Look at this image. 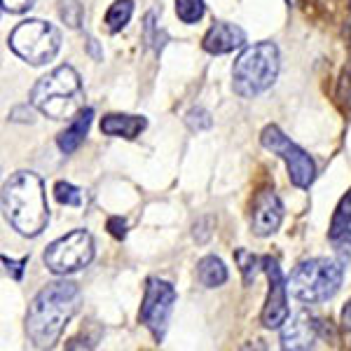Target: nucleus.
<instances>
[{
	"label": "nucleus",
	"instance_id": "nucleus-1",
	"mask_svg": "<svg viewBox=\"0 0 351 351\" xmlns=\"http://www.w3.org/2000/svg\"><path fill=\"white\" fill-rule=\"evenodd\" d=\"M82 293L73 281L47 284L31 300L26 311V332L36 347H52L61 337L68 321L77 314Z\"/></svg>",
	"mask_w": 351,
	"mask_h": 351
},
{
	"label": "nucleus",
	"instance_id": "nucleus-2",
	"mask_svg": "<svg viewBox=\"0 0 351 351\" xmlns=\"http://www.w3.org/2000/svg\"><path fill=\"white\" fill-rule=\"evenodd\" d=\"M3 213L24 237H38L47 228L49 206L43 180L33 171H16L3 185Z\"/></svg>",
	"mask_w": 351,
	"mask_h": 351
},
{
	"label": "nucleus",
	"instance_id": "nucleus-3",
	"mask_svg": "<svg viewBox=\"0 0 351 351\" xmlns=\"http://www.w3.org/2000/svg\"><path fill=\"white\" fill-rule=\"evenodd\" d=\"M82 77L73 66H59L31 89V104L52 120H68L82 110Z\"/></svg>",
	"mask_w": 351,
	"mask_h": 351
},
{
	"label": "nucleus",
	"instance_id": "nucleus-4",
	"mask_svg": "<svg viewBox=\"0 0 351 351\" xmlns=\"http://www.w3.org/2000/svg\"><path fill=\"white\" fill-rule=\"evenodd\" d=\"M279 75V49L274 43H258L246 47L232 68V87L243 99H256L267 92Z\"/></svg>",
	"mask_w": 351,
	"mask_h": 351
},
{
	"label": "nucleus",
	"instance_id": "nucleus-5",
	"mask_svg": "<svg viewBox=\"0 0 351 351\" xmlns=\"http://www.w3.org/2000/svg\"><path fill=\"white\" fill-rule=\"evenodd\" d=\"M342 263L332 258H311L300 263L288 279V291L300 302H326L342 286Z\"/></svg>",
	"mask_w": 351,
	"mask_h": 351
},
{
	"label": "nucleus",
	"instance_id": "nucleus-6",
	"mask_svg": "<svg viewBox=\"0 0 351 351\" xmlns=\"http://www.w3.org/2000/svg\"><path fill=\"white\" fill-rule=\"evenodd\" d=\"M8 45L19 59L28 61L31 66H43L59 54L61 33L47 21L26 19L10 33Z\"/></svg>",
	"mask_w": 351,
	"mask_h": 351
},
{
	"label": "nucleus",
	"instance_id": "nucleus-7",
	"mask_svg": "<svg viewBox=\"0 0 351 351\" xmlns=\"http://www.w3.org/2000/svg\"><path fill=\"white\" fill-rule=\"evenodd\" d=\"M94 260V239L87 230H73L66 237L52 241L43 256L45 267L54 274H73L87 267Z\"/></svg>",
	"mask_w": 351,
	"mask_h": 351
},
{
	"label": "nucleus",
	"instance_id": "nucleus-8",
	"mask_svg": "<svg viewBox=\"0 0 351 351\" xmlns=\"http://www.w3.org/2000/svg\"><path fill=\"white\" fill-rule=\"evenodd\" d=\"M260 143L286 162L291 183L295 185V188L307 190L309 185L314 183V178H316L314 160H311V157L300 148V145L293 143V141L288 138V136L281 132L276 124H269V127L263 129V134H260Z\"/></svg>",
	"mask_w": 351,
	"mask_h": 351
},
{
	"label": "nucleus",
	"instance_id": "nucleus-9",
	"mask_svg": "<svg viewBox=\"0 0 351 351\" xmlns=\"http://www.w3.org/2000/svg\"><path fill=\"white\" fill-rule=\"evenodd\" d=\"M173 304H176V288L164 279H155V276L148 279L138 316H141V324L155 335L157 342H160L164 337V332H167Z\"/></svg>",
	"mask_w": 351,
	"mask_h": 351
},
{
	"label": "nucleus",
	"instance_id": "nucleus-10",
	"mask_svg": "<svg viewBox=\"0 0 351 351\" xmlns=\"http://www.w3.org/2000/svg\"><path fill=\"white\" fill-rule=\"evenodd\" d=\"M260 263H263V271L267 274L269 281V293L267 300H265L260 321H263L265 328L276 330V328H281L288 321V281L279 267V263L271 256H265Z\"/></svg>",
	"mask_w": 351,
	"mask_h": 351
},
{
	"label": "nucleus",
	"instance_id": "nucleus-11",
	"mask_svg": "<svg viewBox=\"0 0 351 351\" xmlns=\"http://www.w3.org/2000/svg\"><path fill=\"white\" fill-rule=\"evenodd\" d=\"M284 220V204L276 197V192L263 190L258 192L251 211V228L258 237H269L279 230Z\"/></svg>",
	"mask_w": 351,
	"mask_h": 351
},
{
	"label": "nucleus",
	"instance_id": "nucleus-12",
	"mask_svg": "<svg viewBox=\"0 0 351 351\" xmlns=\"http://www.w3.org/2000/svg\"><path fill=\"white\" fill-rule=\"evenodd\" d=\"M319 332H321V321L302 309L291 321H286V328L281 330V347L311 349L316 339H319Z\"/></svg>",
	"mask_w": 351,
	"mask_h": 351
},
{
	"label": "nucleus",
	"instance_id": "nucleus-13",
	"mask_svg": "<svg viewBox=\"0 0 351 351\" xmlns=\"http://www.w3.org/2000/svg\"><path fill=\"white\" fill-rule=\"evenodd\" d=\"M243 45H246L243 28H239L237 24H228V21H216L202 40V47L208 54H228L243 47Z\"/></svg>",
	"mask_w": 351,
	"mask_h": 351
},
{
	"label": "nucleus",
	"instance_id": "nucleus-14",
	"mask_svg": "<svg viewBox=\"0 0 351 351\" xmlns=\"http://www.w3.org/2000/svg\"><path fill=\"white\" fill-rule=\"evenodd\" d=\"M145 127H148V120L141 115H117V112H112V115H106L101 120V132L106 136H117V138L129 141H134Z\"/></svg>",
	"mask_w": 351,
	"mask_h": 351
},
{
	"label": "nucleus",
	"instance_id": "nucleus-15",
	"mask_svg": "<svg viewBox=\"0 0 351 351\" xmlns=\"http://www.w3.org/2000/svg\"><path fill=\"white\" fill-rule=\"evenodd\" d=\"M92 117H94L92 108H82L80 112H77L75 120L71 122V127L64 129V132L59 134V138H56V145H59L61 152L71 155L73 150L80 148V143L84 141V136H87L89 127H92Z\"/></svg>",
	"mask_w": 351,
	"mask_h": 351
},
{
	"label": "nucleus",
	"instance_id": "nucleus-16",
	"mask_svg": "<svg viewBox=\"0 0 351 351\" xmlns=\"http://www.w3.org/2000/svg\"><path fill=\"white\" fill-rule=\"evenodd\" d=\"M197 274H199V281L206 288H218L228 281V267L216 256L202 258L199 265H197Z\"/></svg>",
	"mask_w": 351,
	"mask_h": 351
},
{
	"label": "nucleus",
	"instance_id": "nucleus-17",
	"mask_svg": "<svg viewBox=\"0 0 351 351\" xmlns=\"http://www.w3.org/2000/svg\"><path fill=\"white\" fill-rule=\"evenodd\" d=\"M132 14H134V3H132V0H115V3L110 5L108 12H106V26H108L110 33L122 31V28L129 24Z\"/></svg>",
	"mask_w": 351,
	"mask_h": 351
},
{
	"label": "nucleus",
	"instance_id": "nucleus-18",
	"mask_svg": "<svg viewBox=\"0 0 351 351\" xmlns=\"http://www.w3.org/2000/svg\"><path fill=\"white\" fill-rule=\"evenodd\" d=\"M351 228V190L347 195L339 199L337 208H335V216L330 220V232H328V237L332 239H337L342 232H347Z\"/></svg>",
	"mask_w": 351,
	"mask_h": 351
},
{
	"label": "nucleus",
	"instance_id": "nucleus-19",
	"mask_svg": "<svg viewBox=\"0 0 351 351\" xmlns=\"http://www.w3.org/2000/svg\"><path fill=\"white\" fill-rule=\"evenodd\" d=\"M206 12L204 0H176V14L183 24H197Z\"/></svg>",
	"mask_w": 351,
	"mask_h": 351
},
{
	"label": "nucleus",
	"instance_id": "nucleus-20",
	"mask_svg": "<svg viewBox=\"0 0 351 351\" xmlns=\"http://www.w3.org/2000/svg\"><path fill=\"white\" fill-rule=\"evenodd\" d=\"M234 260H237V265H239V271H241V276H243V284L248 286L253 279H256L260 260L253 256L251 251H246V248H237V251H234Z\"/></svg>",
	"mask_w": 351,
	"mask_h": 351
},
{
	"label": "nucleus",
	"instance_id": "nucleus-21",
	"mask_svg": "<svg viewBox=\"0 0 351 351\" xmlns=\"http://www.w3.org/2000/svg\"><path fill=\"white\" fill-rule=\"evenodd\" d=\"M59 16L68 28H80L84 10L77 0H59Z\"/></svg>",
	"mask_w": 351,
	"mask_h": 351
},
{
	"label": "nucleus",
	"instance_id": "nucleus-22",
	"mask_svg": "<svg viewBox=\"0 0 351 351\" xmlns=\"http://www.w3.org/2000/svg\"><path fill=\"white\" fill-rule=\"evenodd\" d=\"M54 197L59 204H66V206H80L82 204V192L71 183H56L54 185Z\"/></svg>",
	"mask_w": 351,
	"mask_h": 351
},
{
	"label": "nucleus",
	"instance_id": "nucleus-23",
	"mask_svg": "<svg viewBox=\"0 0 351 351\" xmlns=\"http://www.w3.org/2000/svg\"><path fill=\"white\" fill-rule=\"evenodd\" d=\"M143 28H145V43L160 52V49L164 47V40H167V36H164V31H160V26L155 24V14H152V12L145 16Z\"/></svg>",
	"mask_w": 351,
	"mask_h": 351
},
{
	"label": "nucleus",
	"instance_id": "nucleus-24",
	"mask_svg": "<svg viewBox=\"0 0 351 351\" xmlns=\"http://www.w3.org/2000/svg\"><path fill=\"white\" fill-rule=\"evenodd\" d=\"M185 122H188V127L192 132H204V129H208L213 124L211 115H208L204 108H192L188 112V117H185Z\"/></svg>",
	"mask_w": 351,
	"mask_h": 351
},
{
	"label": "nucleus",
	"instance_id": "nucleus-25",
	"mask_svg": "<svg viewBox=\"0 0 351 351\" xmlns=\"http://www.w3.org/2000/svg\"><path fill=\"white\" fill-rule=\"evenodd\" d=\"M3 265L5 269H8V274L12 276L14 281H21V276H24V267L28 265V258H21V260H10L3 256Z\"/></svg>",
	"mask_w": 351,
	"mask_h": 351
},
{
	"label": "nucleus",
	"instance_id": "nucleus-26",
	"mask_svg": "<svg viewBox=\"0 0 351 351\" xmlns=\"http://www.w3.org/2000/svg\"><path fill=\"white\" fill-rule=\"evenodd\" d=\"M36 0H3V10L10 14H21V12H28L33 8Z\"/></svg>",
	"mask_w": 351,
	"mask_h": 351
},
{
	"label": "nucleus",
	"instance_id": "nucleus-27",
	"mask_svg": "<svg viewBox=\"0 0 351 351\" xmlns=\"http://www.w3.org/2000/svg\"><path fill=\"white\" fill-rule=\"evenodd\" d=\"M332 243L337 246V253H342V256L351 258V228L347 232H342L337 239H332Z\"/></svg>",
	"mask_w": 351,
	"mask_h": 351
},
{
	"label": "nucleus",
	"instance_id": "nucleus-28",
	"mask_svg": "<svg viewBox=\"0 0 351 351\" xmlns=\"http://www.w3.org/2000/svg\"><path fill=\"white\" fill-rule=\"evenodd\" d=\"M108 230H110V234L115 237V239H124V237H127V223H124L122 218H117V216H112L108 220Z\"/></svg>",
	"mask_w": 351,
	"mask_h": 351
},
{
	"label": "nucleus",
	"instance_id": "nucleus-29",
	"mask_svg": "<svg viewBox=\"0 0 351 351\" xmlns=\"http://www.w3.org/2000/svg\"><path fill=\"white\" fill-rule=\"evenodd\" d=\"M342 326H344V328H349V330H351V302H349L347 307H344V311H342Z\"/></svg>",
	"mask_w": 351,
	"mask_h": 351
},
{
	"label": "nucleus",
	"instance_id": "nucleus-30",
	"mask_svg": "<svg viewBox=\"0 0 351 351\" xmlns=\"http://www.w3.org/2000/svg\"><path fill=\"white\" fill-rule=\"evenodd\" d=\"M288 3H295V0H288Z\"/></svg>",
	"mask_w": 351,
	"mask_h": 351
}]
</instances>
